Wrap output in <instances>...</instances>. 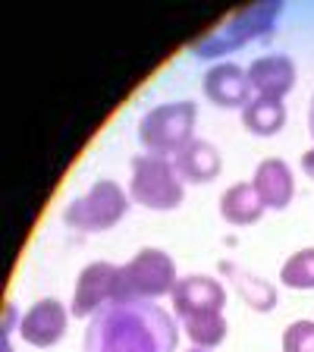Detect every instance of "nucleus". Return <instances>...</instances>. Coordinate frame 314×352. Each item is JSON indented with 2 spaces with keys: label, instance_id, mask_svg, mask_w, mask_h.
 <instances>
[{
  "label": "nucleus",
  "instance_id": "nucleus-1",
  "mask_svg": "<svg viewBox=\"0 0 314 352\" xmlns=\"http://www.w3.org/2000/svg\"><path fill=\"white\" fill-rule=\"evenodd\" d=\"M179 324L154 302H107L88 318L85 352H176Z\"/></svg>",
  "mask_w": 314,
  "mask_h": 352
},
{
  "label": "nucleus",
  "instance_id": "nucleus-22",
  "mask_svg": "<svg viewBox=\"0 0 314 352\" xmlns=\"http://www.w3.org/2000/svg\"><path fill=\"white\" fill-rule=\"evenodd\" d=\"M308 132H311V139H314V95H311V107H308Z\"/></svg>",
  "mask_w": 314,
  "mask_h": 352
},
{
  "label": "nucleus",
  "instance_id": "nucleus-8",
  "mask_svg": "<svg viewBox=\"0 0 314 352\" xmlns=\"http://www.w3.org/2000/svg\"><path fill=\"white\" fill-rule=\"evenodd\" d=\"M66 324H69V311L63 302L57 299H41L22 315L19 337L35 349H51L63 340Z\"/></svg>",
  "mask_w": 314,
  "mask_h": 352
},
{
  "label": "nucleus",
  "instance_id": "nucleus-6",
  "mask_svg": "<svg viewBox=\"0 0 314 352\" xmlns=\"http://www.w3.org/2000/svg\"><path fill=\"white\" fill-rule=\"evenodd\" d=\"M129 214V195L113 179H98L85 195L73 198L63 211L66 227L76 233H104L113 230Z\"/></svg>",
  "mask_w": 314,
  "mask_h": 352
},
{
  "label": "nucleus",
  "instance_id": "nucleus-17",
  "mask_svg": "<svg viewBox=\"0 0 314 352\" xmlns=\"http://www.w3.org/2000/svg\"><path fill=\"white\" fill-rule=\"evenodd\" d=\"M186 337L192 340L195 349H214L227 340V318L223 311H198V315L179 318Z\"/></svg>",
  "mask_w": 314,
  "mask_h": 352
},
{
  "label": "nucleus",
  "instance_id": "nucleus-11",
  "mask_svg": "<svg viewBox=\"0 0 314 352\" xmlns=\"http://www.w3.org/2000/svg\"><path fill=\"white\" fill-rule=\"evenodd\" d=\"M249 82H251V91H258V98H277V101H283L295 88L293 57H286V54H267V57L251 60Z\"/></svg>",
  "mask_w": 314,
  "mask_h": 352
},
{
  "label": "nucleus",
  "instance_id": "nucleus-2",
  "mask_svg": "<svg viewBox=\"0 0 314 352\" xmlns=\"http://www.w3.org/2000/svg\"><path fill=\"white\" fill-rule=\"evenodd\" d=\"M176 283H179L176 261L167 252L139 249L120 267L113 302H154V299H161V296L173 293Z\"/></svg>",
  "mask_w": 314,
  "mask_h": 352
},
{
  "label": "nucleus",
  "instance_id": "nucleus-10",
  "mask_svg": "<svg viewBox=\"0 0 314 352\" xmlns=\"http://www.w3.org/2000/svg\"><path fill=\"white\" fill-rule=\"evenodd\" d=\"M205 98L217 107H245L251 101V82L249 69L239 63H217L205 73Z\"/></svg>",
  "mask_w": 314,
  "mask_h": 352
},
{
  "label": "nucleus",
  "instance_id": "nucleus-9",
  "mask_svg": "<svg viewBox=\"0 0 314 352\" xmlns=\"http://www.w3.org/2000/svg\"><path fill=\"white\" fill-rule=\"evenodd\" d=\"M170 299H173L176 318H189L198 311H223L227 289L220 280L208 277V274H189V277H179Z\"/></svg>",
  "mask_w": 314,
  "mask_h": 352
},
{
  "label": "nucleus",
  "instance_id": "nucleus-23",
  "mask_svg": "<svg viewBox=\"0 0 314 352\" xmlns=\"http://www.w3.org/2000/svg\"><path fill=\"white\" fill-rule=\"evenodd\" d=\"M189 352H211V349H195V346H192V349Z\"/></svg>",
  "mask_w": 314,
  "mask_h": 352
},
{
  "label": "nucleus",
  "instance_id": "nucleus-13",
  "mask_svg": "<svg viewBox=\"0 0 314 352\" xmlns=\"http://www.w3.org/2000/svg\"><path fill=\"white\" fill-rule=\"evenodd\" d=\"M220 274L233 283L239 299L245 302L251 311H273V308H277V286H273L271 280L258 277V274L245 271V267H239V264H233V261L220 264Z\"/></svg>",
  "mask_w": 314,
  "mask_h": 352
},
{
  "label": "nucleus",
  "instance_id": "nucleus-12",
  "mask_svg": "<svg viewBox=\"0 0 314 352\" xmlns=\"http://www.w3.org/2000/svg\"><path fill=\"white\" fill-rule=\"evenodd\" d=\"M251 186H255L261 205L271 208V211H283V208L293 205V198H295L293 167L283 157H267V161L258 164Z\"/></svg>",
  "mask_w": 314,
  "mask_h": 352
},
{
  "label": "nucleus",
  "instance_id": "nucleus-18",
  "mask_svg": "<svg viewBox=\"0 0 314 352\" xmlns=\"http://www.w3.org/2000/svg\"><path fill=\"white\" fill-rule=\"evenodd\" d=\"M280 280L289 289H314V245L286 258L280 267Z\"/></svg>",
  "mask_w": 314,
  "mask_h": 352
},
{
  "label": "nucleus",
  "instance_id": "nucleus-20",
  "mask_svg": "<svg viewBox=\"0 0 314 352\" xmlns=\"http://www.w3.org/2000/svg\"><path fill=\"white\" fill-rule=\"evenodd\" d=\"M22 318L16 315V305H7L3 311V352H13V330H19Z\"/></svg>",
  "mask_w": 314,
  "mask_h": 352
},
{
  "label": "nucleus",
  "instance_id": "nucleus-3",
  "mask_svg": "<svg viewBox=\"0 0 314 352\" xmlns=\"http://www.w3.org/2000/svg\"><path fill=\"white\" fill-rule=\"evenodd\" d=\"M186 179L179 176L176 164L161 154H139L132 157L129 198L148 211H173L186 198Z\"/></svg>",
  "mask_w": 314,
  "mask_h": 352
},
{
  "label": "nucleus",
  "instance_id": "nucleus-19",
  "mask_svg": "<svg viewBox=\"0 0 314 352\" xmlns=\"http://www.w3.org/2000/svg\"><path fill=\"white\" fill-rule=\"evenodd\" d=\"M283 352H314V321H293L283 330Z\"/></svg>",
  "mask_w": 314,
  "mask_h": 352
},
{
  "label": "nucleus",
  "instance_id": "nucleus-5",
  "mask_svg": "<svg viewBox=\"0 0 314 352\" xmlns=\"http://www.w3.org/2000/svg\"><path fill=\"white\" fill-rule=\"evenodd\" d=\"M198 107L192 101H173L157 104L139 120V142L148 154H179L192 139H195Z\"/></svg>",
  "mask_w": 314,
  "mask_h": 352
},
{
  "label": "nucleus",
  "instance_id": "nucleus-15",
  "mask_svg": "<svg viewBox=\"0 0 314 352\" xmlns=\"http://www.w3.org/2000/svg\"><path fill=\"white\" fill-rule=\"evenodd\" d=\"M264 214V205L251 183H236L220 195V217L233 227H251Z\"/></svg>",
  "mask_w": 314,
  "mask_h": 352
},
{
  "label": "nucleus",
  "instance_id": "nucleus-21",
  "mask_svg": "<svg viewBox=\"0 0 314 352\" xmlns=\"http://www.w3.org/2000/svg\"><path fill=\"white\" fill-rule=\"evenodd\" d=\"M302 173H305L308 179H314V148L302 154Z\"/></svg>",
  "mask_w": 314,
  "mask_h": 352
},
{
  "label": "nucleus",
  "instance_id": "nucleus-14",
  "mask_svg": "<svg viewBox=\"0 0 314 352\" xmlns=\"http://www.w3.org/2000/svg\"><path fill=\"white\" fill-rule=\"evenodd\" d=\"M176 170L183 179L189 183H214L223 170V161H220V151L205 139H192L183 151L173 157Z\"/></svg>",
  "mask_w": 314,
  "mask_h": 352
},
{
  "label": "nucleus",
  "instance_id": "nucleus-7",
  "mask_svg": "<svg viewBox=\"0 0 314 352\" xmlns=\"http://www.w3.org/2000/svg\"><path fill=\"white\" fill-rule=\"evenodd\" d=\"M117 280H120V267L110 261H91L88 267H82L79 280H76L73 302H69V315L73 318L98 315L107 302H113Z\"/></svg>",
  "mask_w": 314,
  "mask_h": 352
},
{
  "label": "nucleus",
  "instance_id": "nucleus-4",
  "mask_svg": "<svg viewBox=\"0 0 314 352\" xmlns=\"http://www.w3.org/2000/svg\"><path fill=\"white\" fill-rule=\"evenodd\" d=\"M280 13H283V3H255V7L239 10V13H233L227 22H220L214 32L198 38V41L192 44V54L201 60H211V57H220V54L239 51L242 44L267 35Z\"/></svg>",
  "mask_w": 314,
  "mask_h": 352
},
{
  "label": "nucleus",
  "instance_id": "nucleus-16",
  "mask_svg": "<svg viewBox=\"0 0 314 352\" xmlns=\"http://www.w3.org/2000/svg\"><path fill=\"white\" fill-rule=\"evenodd\" d=\"M242 126L251 135H277L286 126V107L277 98H251L242 107Z\"/></svg>",
  "mask_w": 314,
  "mask_h": 352
}]
</instances>
